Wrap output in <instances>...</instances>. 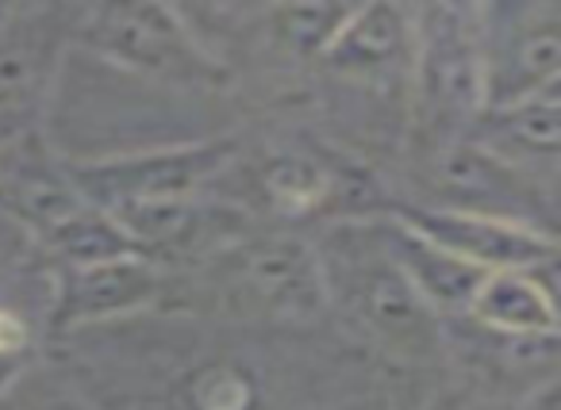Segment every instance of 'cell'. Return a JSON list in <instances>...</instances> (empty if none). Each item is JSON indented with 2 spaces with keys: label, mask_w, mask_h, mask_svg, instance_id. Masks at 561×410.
<instances>
[{
  "label": "cell",
  "mask_w": 561,
  "mask_h": 410,
  "mask_svg": "<svg viewBox=\"0 0 561 410\" xmlns=\"http://www.w3.org/2000/svg\"><path fill=\"white\" fill-rule=\"evenodd\" d=\"M466 142L519 169L523 177L553 188L561 150V89L504 108H481V116L466 131Z\"/></svg>",
  "instance_id": "7c38bea8"
},
{
  "label": "cell",
  "mask_w": 561,
  "mask_h": 410,
  "mask_svg": "<svg viewBox=\"0 0 561 410\" xmlns=\"http://www.w3.org/2000/svg\"><path fill=\"white\" fill-rule=\"evenodd\" d=\"M50 303L47 333L50 341L78 338L93 326H116L139 315H165L173 303V277L147 257H116L96 265L47 269Z\"/></svg>",
  "instance_id": "9c48e42d"
},
{
  "label": "cell",
  "mask_w": 561,
  "mask_h": 410,
  "mask_svg": "<svg viewBox=\"0 0 561 410\" xmlns=\"http://www.w3.org/2000/svg\"><path fill=\"white\" fill-rule=\"evenodd\" d=\"M70 50L178 93H224L231 85V66L219 62L185 9L173 4H73Z\"/></svg>",
  "instance_id": "277c9868"
},
{
  "label": "cell",
  "mask_w": 561,
  "mask_h": 410,
  "mask_svg": "<svg viewBox=\"0 0 561 410\" xmlns=\"http://www.w3.org/2000/svg\"><path fill=\"white\" fill-rule=\"evenodd\" d=\"M165 315H211L242 326H308L328 315L312 238L277 226H250L201 261L170 272Z\"/></svg>",
  "instance_id": "6da1fadb"
},
{
  "label": "cell",
  "mask_w": 561,
  "mask_h": 410,
  "mask_svg": "<svg viewBox=\"0 0 561 410\" xmlns=\"http://www.w3.org/2000/svg\"><path fill=\"white\" fill-rule=\"evenodd\" d=\"M239 147V134H216V139L135 150V154L62 157V173L93 208L116 215L127 208L208 196Z\"/></svg>",
  "instance_id": "5b68a950"
},
{
  "label": "cell",
  "mask_w": 561,
  "mask_h": 410,
  "mask_svg": "<svg viewBox=\"0 0 561 410\" xmlns=\"http://www.w3.org/2000/svg\"><path fill=\"white\" fill-rule=\"evenodd\" d=\"M346 12L351 4H273V9H247V16L254 20L257 39L277 62L316 66Z\"/></svg>",
  "instance_id": "9a60e30c"
},
{
  "label": "cell",
  "mask_w": 561,
  "mask_h": 410,
  "mask_svg": "<svg viewBox=\"0 0 561 410\" xmlns=\"http://www.w3.org/2000/svg\"><path fill=\"white\" fill-rule=\"evenodd\" d=\"M477 35H481L484 108H504L561 89L558 0L477 4Z\"/></svg>",
  "instance_id": "ba28073f"
},
{
  "label": "cell",
  "mask_w": 561,
  "mask_h": 410,
  "mask_svg": "<svg viewBox=\"0 0 561 410\" xmlns=\"http://www.w3.org/2000/svg\"><path fill=\"white\" fill-rule=\"evenodd\" d=\"M4 12H9V4H0V20H4Z\"/></svg>",
  "instance_id": "ac0fdd59"
},
{
  "label": "cell",
  "mask_w": 561,
  "mask_h": 410,
  "mask_svg": "<svg viewBox=\"0 0 561 410\" xmlns=\"http://www.w3.org/2000/svg\"><path fill=\"white\" fill-rule=\"evenodd\" d=\"M412 180L420 188L392 200L423 203V208L466 211V215H489L504 223H519L530 231L553 234V188L523 177L519 169L496 162L473 142H454L427 157L412 162Z\"/></svg>",
  "instance_id": "8992f818"
},
{
  "label": "cell",
  "mask_w": 561,
  "mask_h": 410,
  "mask_svg": "<svg viewBox=\"0 0 561 410\" xmlns=\"http://www.w3.org/2000/svg\"><path fill=\"white\" fill-rule=\"evenodd\" d=\"M323 300L346 338L397 364H435L446 353V326L423 307L381 238V215L343 219L312 238Z\"/></svg>",
  "instance_id": "7a4b0ae2"
},
{
  "label": "cell",
  "mask_w": 561,
  "mask_h": 410,
  "mask_svg": "<svg viewBox=\"0 0 561 410\" xmlns=\"http://www.w3.org/2000/svg\"><path fill=\"white\" fill-rule=\"evenodd\" d=\"M0 410H96L58 368L35 361L12 387L0 391Z\"/></svg>",
  "instance_id": "2e32d148"
},
{
  "label": "cell",
  "mask_w": 561,
  "mask_h": 410,
  "mask_svg": "<svg viewBox=\"0 0 561 410\" xmlns=\"http://www.w3.org/2000/svg\"><path fill=\"white\" fill-rule=\"evenodd\" d=\"M381 238H385V246H389L397 269L404 272V280L412 284V292L420 295L431 315H438L443 323L466 318L469 303H473L477 288H481V280L489 277V272L473 269V265L461 261V257L446 254L443 246L420 238V234H412L408 226H400L397 219H389V215H381Z\"/></svg>",
  "instance_id": "5bb4252c"
},
{
  "label": "cell",
  "mask_w": 561,
  "mask_h": 410,
  "mask_svg": "<svg viewBox=\"0 0 561 410\" xmlns=\"http://www.w3.org/2000/svg\"><path fill=\"white\" fill-rule=\"evenodd\" d=\"M484 108L477 4H412V70L404 101L408 157L466 139Z\"/></svg>",
  "instance_id": "3957f363"
},
{
  "label": "cell",
  "mask_w": 561,
  "mask_h": 410,
  "mask_svg": "<svg viewBox=\"0 0 561 410\" xmlns=\"http://www.w3.org/2000/svg\"><path fill=\"white\" fill-rule=\"evenodd\" d=\"M39 361V338L16 307L0 303V376L20 379Z\"/></svg>",
  "instance_id": "e0dca14e"
},
{
  "label": "cell",
  "mask_w": 561,
  "mask_h": 410,
  "mask_svg": "<svg viewBox=\"0 0 561 410\" xmlns=\"http://www.w3.org/2000/svg\"><path fill=\"white\" fill-rule=\"evenodd\" d=\"M385 215L397 219L400 226L435 242L446 254L461 257V261H469L481 272L558 265V234L530 231V226L504 223V219L423 208V203H408V200H389L385 203Z\"/></svg>",
  "instance_id": "8fae6325"
},
{
  "label": "cell",
  "mask_w": 561,
  "mask_h": 410,
  "mask_svg": "<svg viewBox=\"0 0 561 410\" xmlns=\"http://www.w3.org/2000/svg\"><path fill=\"white\" fill-rule=\"evenodd\" d=\"M443 410H458V407H454V402H450V407H443Z\"/></svg>",
  "instance_id": "d6986e66"
},
{
  "label": "cell",
  "mask_w": 561,
  "mask_h": 410,
  "mask_svg": "<svg viewBox=\"0 0 561 410\" xmlns=\"http://www.w3.org/2000/svg\"><path fill=\"white\" fill-rule=\"evenodd\" d=\"M316 70L343 89L408 101L412 70V4H351Z\"/></svg>",
  "instance_id": "30bf717a"
},
{
  "label": "cell",
  "mask_w": 561,
  "mask_h": 410,
  "mask_svg": "<svg viewBox=\"0 0 561 410\" xmlns=\"http://www.w3.org/2000/svg\"><path fill=\"white\" fill-rule=\"evenodd\" d=\"M73 4H9L0 20V147L43 139L55 81L70 55Z\"/></svg>",
  "instance_id": "52a82bcc"
},
{
  "label": "cell",
  "mask_w": 561,
  "mask_h": 410,
  "mask_svg": "<svg viewBox=\"0 0 561 410\" xmlns=\"http://www.w3.org/2000/svg\"><path fill=\"white\" fill-rule=\"evenodd\" d=\"M553 269H504L489 272L466 311V323L484 333L519 341L558 338V295H553Z\"/></svg>",
  "instance_id": "4fadbf2b"
}]
</instances>
